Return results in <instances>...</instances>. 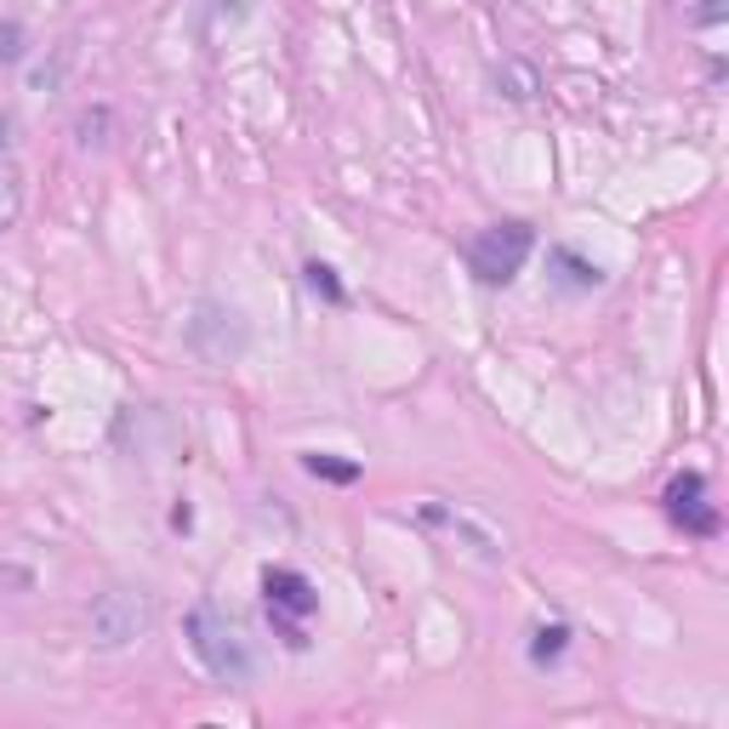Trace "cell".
<instances>
[{
	"instance_id": "obj_1",
	"label": "cell",
	"mask_w": 729,
	"mask_h": 729,
	"mask_svg": "<svg viewBox=\"0 0 729 729\" xmlns=\"http://www.w3.org/2000/svg\"><path fill=\"white\" fill-rule=\"evenodd\" d=\"M183 627H189V649L199 656V667H206L217 684L245 690L251 678H257V656H251V639H245V627H240L229 610L194 605Z\"/></svg>"
},
{
	"instance_id": "obj_2",
	"label": "cell",
	"mask_w": 729,
	"mask_h": 729,
	"mask_svg": "<svg viewBox=\"0 0 729 729\" xmlns=\"http://www.w3.org/2000/svg\"><path fill=\"white\" fill-rule=\"evenodd\" d=\"M92 644H104V649H125V644H143L148 633H155V593H143V587H109V593H97L92 598Z\"/></svg>"
},
{
	"instance_id": "obj_3",
	"label": "cell",
	"mask_w": 729,
	"mask_h": 729,
	"mask_svg": "<svg viewBox=\"0 0 729 729\" xmlns=\"http://www.w3.org/2000/svg\"><path fill=\"white\" fill-rule=\"evenodd\" d=\"M531 251H536V229H531V222H490V229L473 234L467 268H473V280H479V285H513Z\"/></svg>"
},
{
	"instance_id": "obj_4",
	"label": "cell",
	"mask_w": 729,
	"mask_h": 729,
	"mask_svg": "<svg viewBox=\"0 0 729 729\" xmlns=\"http://www.w3.org/2000/svg\"><path fill=\"white\" fill-rule=\"evenodd\" d=\"M416 524H422V531H445L450 542L467 547L473 559H485V564L508 559V531H496V524L479 508H467V501H422Z\"/></svg>"
},
{
	"instance_id": "obj_5",
	"label": "cell",
	"mask_w": 729,
	"mask_h": 729,
	"mask_svg": "<svg viewBox=\"0 0 729 729\" xmlns=\"http://www.w3.org/2000/svg\"><path fill=\"white\" fill-rule=\"evenodd\" d=\"M263 598H268V616L285 627V644H291V649H303V644H308L303 621L319 610L314 582H308L303 570H285V564H280V570H268V575H263Z\"/></svg>"
},
{
	"instance_id": "obj_6",
	"label": "cell",
	"mask_w": 729,
	"mask_h": 729,
	"mask_svg": "<svg viewBox=\"0 0 729 729\" xmlns=\"http://www.w3.org/2000/svg\"><path fill=\"white\" fill-rule=\"evenodd\" d=\"M667 519L684 524L690 536H713L718 531V513L707 508V479H701V473H684V479L667 485Z\"/></svg>"
},
{
	"instance_id": "obj_7",
	"label": "cell",
	"mask_w": 729,
	"mask_h": 729,
	"mask_svg": "<svg viewBox=\"0 0 729 729\" xmlns=\"http://www.w3.org/2000/svg\"><path fill=\"white\" fill-rule=\"evenodd\" d=\"M564 649H570V627L564 621L536 627V633H531V667H559Z\"/></svg>"
},
{
	"instance_id": "obj_8",
	"label": "cell",
	"mask_w": 729,
	"mask_h": 729,
	"mask_svg": "<svg viewBox=\"0 0 729 729\" xmlns=\"http://www.w3.org/2000/svg\"><path fill=\"white\" fill-rule=\"evenodd\" d=\"M17 217H23V171L17 160H0V234L17 229Z\"/></svg>"
},
{
	"instance_id": "obj_9",
	"label": "cell",
	"mask_w": 729,
	"mask_h": 729,
	"mask_svg": "<svg viewBox=\"0 0 729 729\" xmlns=\"http://www.w3.org/2000/svg\"><path fill=\"white\" fill-rule=\"evenodd\" d=\"M303 467L314 473V479H325V485H354L360 479V462H337V457H303Z\"/></svg>"
},
{
	"instance_id": "obj_10",
	"label": "cell",
	"mask_w": 729,
	"mask_h": 729,
	"mask_svg": "<svg viewBox=\"0 0 729 729\" xmlns=\"http://www.w3.org/2000/svg\"><path fill=\"white\" fill-rule=\"evenodd\" d=\"M303 274H308V291H314V296H325V303H348V291H342V280H337L331 263H308Z\"/></svg>"
},
{
	"instance_id": "obj_11",
	"label": "cell",
	"mask_w": 729,
	"mask_h": 729,
	"mask_svg": "<svg viewBox=\"0 0 729 729\" xmlns=\"http://www.w3.org/2000/svg\"><path fill=\"white\" fill-rule=\"evenodd\" d=\"M552 263H559V268H570V274H564V285H575V291H593L598 280H605V274H598L593 263H582L575 251H552Z\"/></svg>"
},
{
	"instance_id": "obj_12",
	"label": "cell",
	"mask_w": 729,
	"mask_h": 729,
	"mask_svg": "<svg viewBox=\"0 0 729 729\" xmlns=\"http://www.w3.org/2000/svg\"><path fill=\"white\" fill-rule=\"evenodd\" d=\"M496 86H508V97H513V104H524V97H536V74L524 69V63H508V69L496 74Z\"/></svg>"
},
{
	"instance_id": "obj_13",
	"label": "cell",
	"mask_w": 729,
	"mask_h": 729,
	"mask_svg": "<svg viewBox=\"0 0 729 729\" xmlns=\"http://www.w3.org/2000/svg\"><path fill=\"white\" fill-rule=\"evenodd\" d=\"M29 52V35H23V23H0V63H17Z\"/></svg>"
},
{
	"instance_id": "obj_14",
	"label": "cell",
	"mask_w": 729,
	"mask_h": 729,
	"mask_svg": "<svg viewBox=\"0 0 729 729\" xmlns=\"http://www.w3.org/2000/svg\"><path fill=\"white\" fill-rule=\"evenodd\" d=\"M74 132H81V143H86V148L109 143V137H104V132H109V109H92V114H81V125H74Z\"/></svg>"
},
{
	"instance_id": "obj_15",
	"label": "cell",
	"mask_w": 729,
	"mask_h": 729,
	"mask_svg": "<svg viewBox=\"0 0 729 729\" xmlns=\"http://www.w3.org/2000/svg\"><path fill=\"white\" fill-rule=\"evenodd\" d=\"M12 132H17L12 114H0V160H12Z\"/></svg>"
},
{
	"instance_id": "obj_16",
	"label": "cell",
	"mask_w": 729,
	"mask_h": 729,
	"mask_svg": "<svg viewBox=\"0 0 729 729\" xmlns=\"http://www.w3.org/2000/svg\"><path fill=\"white\" fill-rule=\"evenodd\" d=\"M718 17H724V0H707V7L695 12V23H718Z\"/></svg>"
}]
</instances>
